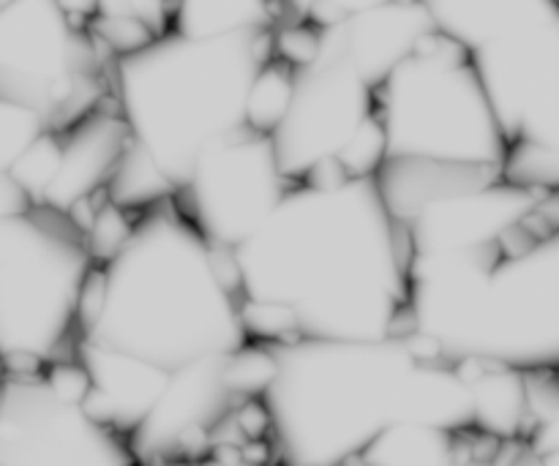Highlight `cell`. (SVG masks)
I'll list each match as a JSON object with an SVG mask.
<instances>
[{
  "label": "cell",
  "instance_id": "6da1fadb",
  "mask_svg": "<svg viewBox=\"0 0 559 466\" xmlns=\"http://www.w3.org/2000/svg\"><path fill=\"white\" fill-rule=\"evenodd\" d=\"M235 249L246 295L293 306L306 336L388 338L409 303L399 222L374 178L338 189L293 186L271 218Z\"/></svg>",
  "mask_w": 559,
  "mask_h": 466
},
{
  "label": "cell",
  "instance_id": "7a4b0ae2",
  "mask_svg": "<svg viewBox=\"0 0 559 466\" xmlns=\"http://www.w3.org/2000/svg\"><path fill=\"white\" fill-rule=\"evenodd\" d=\"M87 338L175 371L249 342L240 300L216 276L211 240L169 200L107 262V306Z\"/></svg>",
  "mask_w": 559,
  "mask_h": 466
},
{
  "label": "cell",
  "instance_id": "3957f363",
  "mask_svg": "<svg viewBox=\"0 0 559 466\" xmlns=\"http://www.w3.org/2000/svg\"><path fill=\"white\" fill-rule=\"evenodd\" d=\"M409 306L418 331L464 355L516 369L559 366V229L524 254L506 256L500 240L464 251L415 254Z\"/></svg>",
  "mask_w": 559,
  "mask_h": 466
},
{
  "label": "cell",
  "instance_id": "277c9868",
  "mask_svg": "<svg viewBox=\"0 0 559 466\" xmlns=\"http://www.w3.org/2000/svg\"><path fill=\"white\" fill-rule=\"evenodd\" d=\"M276 58V31L189 36L169 31L112 63L123 118L183 189L200 153L246 126L249 93L262 65Z\"/></svg>",
  "mask_w": 559,
  "mask_h": 466
},
{
  "label": "cell",
  "instance_id": "5b68a950",
  "mask_svg": "<svg viewBox=\"0 0 559 466\" xmlns=\"http://www.w3.org/2000/svg\"><path fill=\"white\" fill-rule=\"evenodd\" d=\"M278 377L265 393L276 440L293 464H349L393 423L409 420L420 360L399 336L267 342Z\"/></svg>",
  "mask_w": 559,
  "mask_h": 466
},
{
  "label": "cell",
  "instance_id": "8992f818",
  "mask_svg": "<svg viewBox=\"0 0 559 466\" xmlns=\"http://www.w3.org/2000/svg\"><path fill=\"white\" fill-rule=\"evenodd\" d=\"M377 109L385 120L388 156L506 167L508 140L473 55L442 31L420 38L377 85Z\"/></svg>",
  "mask_w": 559,
  "mask_h": 466
},
{
  "label": "cell",
  "instance_id": "52a82bcc",
  "mask_svg": "<svg viewBox=\"0 0 559 466\" xmlns=\"http://www.w3.org/2000/svg\"><path fill=\"white\" fill-rule=\"evenodd\" d=\"M87 238L69 213L36 205L0 218V347L49 363L76 325L82 282L93 265Z\"/></svg>",
  "mask_w": 559,
  "mask_h": 466
},
{
  "label": "cell",
  "instance_id": "ba28073f",
  "mask_svg": "<svg viewBox=\"0 0 559 466\" xmlns=\"http://www.w3.org/2000/svg\"><path fill=\"white\" fill-rule=\"evenodd\" d=\"M469 55L508 140L506 178L559 191V0Z\"/></svg>",
  "mask_w": 559,
  "mask_h": 466
},
{
  "label": "cell",
  "instance_id": "9c48e42d",
  "mask_svg": "<svg viewBox=\"0 0 559 466\" xmlns=\"http://www.w3.org/2000/svg\"><path fill=\"white\" fill-rule=\"evenodd\" d=\"M115 60L107 41L76 25L58 0L0 5V98L38 109L60 134L102 104V69Z\"/></svg>",
  "mask_w": 559,
  "mask_h": 466
},
{
  "label": "cell",
  "instance_id": "30bf717a",
  "mask_svg": "<svg viewBox=\"0 0 559 466\" xmlns=\"http://www.w3.org/2000/svg\"><path fill=\"white\" fill-rule=\"evenodd\" d=\"M278 162L273 134L249 123L213 140L178 191L183 213L216 243L240 246L271 218L293 189Z\"/></svg>",
  "mask_w": 559,
  "mask_h": 466
},
{
  "label": "cell",
  "instance_id": "8fae6325",
  "mask_svg": "<svg viewBox=\"0 0 559 466\" xmlns=\"http://www.w3.org/2000/svg\"><path fill=\"white\" fill-rule=\"evenodd\" d=\"M374 109L377 87L349 60L342 22L325 25L320 55L295 69L293 104L273 131L284 175L300 183L309 169L338 156Z\"/></svg>",
  "mask_w": 559,
  "mask_h": 466
},
{
  "label": "cell",
  "instance_id": "7c38bea8",
  "mask_svg": "<svg viewBox=\"0 0 559 466\" xmlns=\"http://www.w3.org/2000/svg\"><path fill=\"white\" fill-rule=\"evenodd\" d=\"M115 429L96 423L80 404L60 402L44 380H5L0 407V466L126 464Z\"/></svg>",
  "mask_w": 559,
  "mask_h": 466
},
{
  "label": "cell",
  "instance_id": "4fadbf2b",
  "mask_svg": "<svg viewBox=\"0 0 559 466\" xmlns=\"http://www.w3.org/2000/svg\"><path fill=\"white\" fill-rule=\"evenodd\" d=\"M555 191L500 180L486 189L437 200L409 224L415 254H440L497 243Z\"/></svg>",
  "mask_w": 559,
  "mask_h": 466
},
{
  "label": "cell",
  "instance_id": "5bb4252c",
  "mask_svg": "<svg viewBox=\"0 0 559 466\" xmlns=\"http://www.w3.org/2000/svg\"><path fill=\"white\" fill-rule=\"evenodd\" d=\"M227 358L229 353L207 355L169 374L158 402L129 437L134 458L153 462L158 453H175V442L186 429H213L233 409V391L224 382Z\"/></svg>",
  "mask_w": 559,
  "mask_h": 466
},
{
  "label": "cell",
  "instance_id": "9a60e30c",
  "mask_svg": "<svg viewBox=\"0 0 559 466\" xmlns=\"http://www.w3.org/2000/svg\"><path fill=\"white\" fill-rule=\"evenodd\" d=\"M374 180L391 216L396 222L413 224L431 202L506 180V167L420 156H388Z\"/></svg>",
  "mask_w": 559,
  "mask_h": 466
},
{
  "label": "cell",
  "instance_id": "2e32d148",
  "mask_svg": "<svg viewBox=\"0 0 559 466\" xmlns=\"http://www.w3.org/2000/svg\"><path fill=\"white\" fill-rule=\"evenodd\" d=\"M131 136L129 120L102 107L63 131V164L44 196V205L66 213L76 200L107 186Z\"/></svg>",
  "mask_w": 559,
  "mask_h": 466
},
{
  "label": "cell",
  "instance_id": "e0dca14e",
  "mask_svg": "<svg viewBox=\"0 0 559 466\" xmlns=\"http://www.w3.org/2000/svg\"><path fill=\"white\" fill-rule=\"evenodd\" d=\"M431 31H437V25L424 0H393L355 11L342 20L349 60L374 87L382 85Z\"/></svg>",
  "mask_w": 559,
  "mask_h": 466
},
{
  "label": "cell",
  "instance_id": "ac0fdd59",
  "mask_svg": "<svg viewBox=\"0 0 559 466\" xmlns=\"http://www.w3.org/2000/svg\"><path fill=\"white\" fill-rule=\"evenodd\" d=\"M76 349H80L76 358L91 371L93 385L102 387L118 407L115 431L131 437L136 426L147 418L153 404L158 402L173 371L87 336H82Z\"/></svg>",
  "mask_w": 559,
  "mask_h": 466
},
{
  "label": "cell",
  "instance_id": "d6986e66",
  "mask_svg": "<svg viewBox=\"0 0 559 466\" xmlns=\"http://www.w3.org/2000/svg\"><path fill=\"white\" fill-rule=\"evenodd\" d=\"M424 3L437 31L456 38L473 52L475 47L540 14L557 0H424Z\"/></svg>",
  "mask_w": 559,
  "mask_h": 466
},
{
  "label": "cell",
  "instance_id": "ffe728a7",
  "mask_svg": "<svg viewBox=\"0 0 559 466\" xmlns=\"http://www.w3.org/2000/svg\"><path fill=\"white\" fill-rule=\"evenodd\" d=\"M469 387L475 402V426L480 431H489L502 440L522 434L524 418L530 413L527 371L489 360V371Z\"/></svg>",
  "mask_w": 559,
  "mask_h": 466
},
{
  "label": "cell",
  "instance_id": "44dd1931",
  "mask_svg": "<svg viewBox=\"0 0 559 466\" xmlns=\"http://www.w3.org/2000/svg\"><path fill=\"white\" fill-rule=\"evenodd\" d=\"M282 16L276 0H178L173 31L189 36H229V33L273 27Z\"/></svg>",
  "mask_w": 559,
  "mask_h": 466
},
{
  "label": "cell",
  "instance_id": "7402d4cb",
  "mask_svg": "<svg viewBox=\"0 0 559 466\" xmlns=\"http://www.w3.org/2000/svg\"><path fill=\"white\" fill-rule=\"evenodd\" d=\"M366 464L442 466L453 464V431L402 420L393 423L360 453Z\"/></svg>",
  "mask_w": 559,
  "mask_h": 466
},
{
  "label": "cell",
  "instance_id": "603a6c76",
  "mask_svg": "<svg viewBox=\"0 0 559 466\" xmlns=\"http://www.w3.org/2000/svg\"><path fill=\"white\" fill-rule=\"evenodd\" d=\"M178 183L164 172L153 153L136 136H131L123 158L109 178L112 202L129 207V211H147V207H156L158 202L178 196Z\"/></svg>",
  "mask_w": 559,
  "mask_h": 466
},
{
  "label": "cell",
  "instance_id": "cb8c5ba5",
  "mask_svg": "<svg viewBox=\"0 0 559 466\" xmlns=\"http://www.w3.org/2000/svg\"><path fill=\"white\" fill-rule=\"evenodd\" d=\"M293 96L295 65H289L282 58H273L271 63L262 65L254 85H251L249 109H246V120H249L251 129L262 131V134H273L284 120V115H287Z\"/></svg>",
  "mask_w": 559,
  "mask_h": 466
},
{
  "label": "cell",
  "instance_id": "d4e9b609",
  "mask_svg": "<svg viewBox=\"0 0 559 466\" xmlns=\"http://www.w3.org/2000/svg\"><path fill=\"white\" fill-rule=\"evenodd\" d=\"M60 164H63V134L47 129L5 172L33 196L36 205H44V196L60 172Z\"/></svg>",
  "mask_w": 559,
  "mask_h": 466
},
{
  "label": "cell",
  "instance_id": "484cf974",
  "mask_svg": "<svg viewBox=\"0 0 559 466\" xmlns=\"http://www.w3.org/2000/svg\"><path fill=\"white\" fill-rule=\"evenodd\" d=\"M278 377V355L267 342H246L229 353L224 382L238 396H265Z\"/></svg>",
  "mask_w": 559,
  "mask_h": 466
},
{
  "label": "cell",
  "instance_id": "4316f807",
  "mask_svg": "<svg viewBox=\"0 0 559 466\" xmlns=\"http://www.w3.org/2000/svg\"><path fill=\"white\" fill-rule=\"evenodd\" d=\"M240 320H243L246 333L254 342H276V344H298L306 338L300 331L298 311L278 300H260L243 295L240 300Z\"/></svg>",
  "mask_w": 559,
  "mask_h": 466
},
{
  "label": "cell",
  "instance_id": "83f0119b",
  "mask_svg": "<svg viewBox=\"0 0 559 466\" xmlns=\"http://www.w3.org/2000/svg\"><path fill=\"white\" fill-rule=\"evenodd\" d=\"M49 129L47 115L27 104L0 98V172L14 167L16 158Z\"/></svg>",
  "mask_w": 559,
  "mask_h": 466
},
{
  "label": "cell",
  "instance_id": "f1b7e54d",
  "mask_svg": "<svg viewBox=\"0 0 559 466\" xmlns=\"http://www.w3.org/2000/svg\"><path fill=\"white\" fill-rule=\"evenodd\" d=\"M344 169L349 172V178H374L380 172V167L388 158V131L385 120H382L380 109L369 115L364 120L355 136L349 140V145L338 153Z\"/></svg>",
  "mask_w": 559,
  "mask_h": 466
},
{
  "label": "cell",
  "instance_id": "f546056e",
  "mask_svg": "<svg viewBox=\"0 0 559 466\" xmlns=\"http://www.w3.org/2000/svg\"><path fill=\"white\" fill-rule=\"evenodd\" d=\"M129 213V207L118 205V202H107L98 211L96 224L87 232V251H91L93 260L107 265L109 260H115L123 251V246L129 243L136 224H140V218H131Z\"/></svg>",
  "mask_w": 559,
  "mask_h": 466
},
{
  "label": "cell",
  "instance_id": "4dcf8cb0",
  "mask_svg": "<svg viewBox=\"0 0 559 466\" xmlns=\"http://www.w3.org/2000/svg\"><path fill=\"white\" fill-rule=\"evenodd\" d=\"M91 31L96 33L102 41H107V47L115 55H129L140 52L147 44H153L158 38V33L153 31L147 22L136 20V16H93Z\"/></svg>",
  "mask_w": 559,
  "mask_h": 466
},
{
  "label": "cell",
  "instance_id": "1f68e13d",
  "mask_svg": "<svg viewBox=\"0 0 559 466\" xmlns=\"http://www.w3.org/2000/svg\"><path fill=\"white\" fill-rule=\"evenodd\" d=\"M322 44V27L314 25L311 20L289 22V25L276 31V58L287 60L295 69L314 63L320 55Z\"/></svg>",
  "mask_w": 559,
  "mask_h": 466
},
{
  "label": "cell",
  "instance_id": "d6a6232c",
  "mask_svg": "<svg viewBox=\"0 0 559 466\" xmlns=\"http://www.w3.org/2000/svg\"><path fill=\"white\" fill-rule=\"evenodd\" d=\"M289 9L295 11L298 20H311L314 25H336V22L347 20L355 11L371 9V5L393 3V0H284Z\"/></svg>",
  "mask_w": 559,
  "mask_h": 466
},
{
  "label": "cell",
  "instance_id": "836d02e7",
  "mask_svg": "<svg viewBox=\"0 0 559 466\" xmlns=\"http://www.w3.org/2000/svg\"><path fill=\"white\" fill-rule=\"evenodd\" d=\"M47 385L52 387L60 402L82 404L87 391L93 387L91 371L85 369L80 358L76 360H52L47 369Z\"/></svg>",
  "mask_w": 559,
  "mask_h": 466
},
{
  "label": "cell",
  "instance_id": "e575fe53",
  "mask_svg": "<svg viewBox=\"0 0 559 466\" xmlns=\"http://www.w3.org/2000/svg\"><path fill=\"white\" fill-rule=\"evenodd\" d=\"M104 306H107V265L93 262L85 282H82L80 306H76V325H80L82 336H87L98 325Z\"/></svg>",
  "mask_w": 559,
  "mask_h": 466
},
{
  "label": "cell",
  "instance_id": "d590c367",
  "mask_svg": "<svg viewBox=\"0 0 559 466\" xmlns=\"http://www.w3.org/2000/svg\"><path fill=\"white\" fill-rule=\"evenodd\" d=\"M235 413H238L240 429L246 431L249 440H267L271 434H276V418H273V409L265 396L246 398Z\"/></svg>",
  "mask_w": 559,
  "mask_h": 466
},
{
  "label": "cell",
  "instance_id": "8d00e7d4",
  "mask_svg": "<svg viewBox=\"0 0 559 466\" xmlns=\"http://www.w3.org/2000/svg\"><path fill=\"white\" fill-rule=\"evenodd\" d=\"M36 207L33 196L11 178L9 172H0V218L3 216H25Z\"/></svg>",
  "mask_w": 559,
  "mask_h": 466
},
{
  "label": "cell",
  "instance_id": "74e56055",
  "mask_svg": "<svg viewBox=\"0 0 559 466\" xmlns=\"http://www.w3.org/2000/svg\"><path fill=\"white\" fill-rule=\"evenodd\" d=\"M66 213H69V218L74 222V227L82 229L87 238V232H91L93 224H96V218H98V207H96V202L91 200V194L82 196V200H76Z\"/></svg>",
  "mask_w": 559,
  "mask_h": 466
},
{
  "label": "cell",
  "instance_id": "f35d334b",
  "mask_svg": "<svg viewBox=\"0 0 559 466\" xmlns=\"http://www.w3.org/2000/svg\"><path fill=\"white\" fill-rule=\"evenodd\" d=\"M58 3L80 27H91L93 16L98 14V0H58Z\"/></svg>",
  "mask_w": 559,
  "mask_h": 466
},
{
  "label": "cell",
  "instance_id": "ab89813d",
  "mask_svg": "<svg viewBox=\"0 0 559 466\" xmlns=\"http://www.w3.org/2000/svg\"><path fill=\"white\" fill-rule=\"evenodd\" d=\"M273 447L267 440H249L243 445V462L246 464H262V462H271L273 458Z\"/></svg>",
  "mask_w": 559,
  "mask_h": 466
},
{
  "label": "cell",
  "instance_id": "60d3db41",
  "mask_svg": "<svg viewBox=\"0 0 559 466\" xmlns=\"http://www.w3.org/2000/svg\"><path fill=\"white\" fill-rule=\"evenodd\" d=\"M549 464H559V453H557L555 458H549Z\"/></svg>",
  "mask_w": 559,
  "mask_h": 466
}]
</instances>
